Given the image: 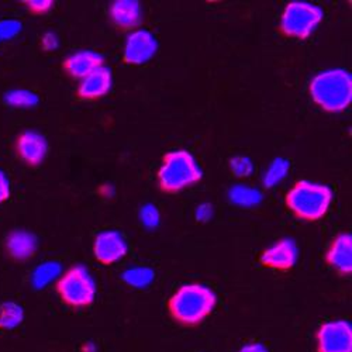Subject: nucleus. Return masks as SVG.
Segmentation results:
<instances>
[{
  "instance_id": "nucleus-1",
  "label": "nucleus",
  "mask_w": 352,
  "mask_h": 352,
  "mask_svg": "<svg viewBox=\"0 0 352 352\" xmlns=\"http://www.w3.org/2000/svg\"><path fill=\"white\" fill-rule=\"evenodd\" d=\"M216 293L206 285L188 283L176 290L168 302L175 321L184 326H196L216 307Z\"/></svg>"
},
{
  "instance_id": "nucleus-2",
  "label": "nucleus",
  "mask_w": 352,
  "mask_h": 352,
  "mask_svg": "<svg viewBox=\"0 0 352 352\" xmlns=\"http://www.w3.org/2000/svg\"><path fill=\"white\" fill-rule=\"evenodd\" d=\"M310 95L322 110L342 111L352 102V76L345 69L322 71L313 78Z\"/></svg>"
},
{
  "instance_id": "nucleus-3",
  "label": "nucleus",
  "mask_w": 352,
  "mask_h": 352,
  "mask_svg": "<svg viewBox=\"0 0 352 352\" xmlns=\"http://www.w3.org/2000/svg\"><path fill=\"white\" fill-rule=\"evenodd\" d=\"M333 190L327 185H321L310 181H300L295 184L287 195V208L299 219L316 221L324 217L331 206Z\"/></svg>"
},
{
  "instance_id": "nucleus-4",
  "label": "nucleus",
  "mask_w": 352,
  "mask_h": 352,
  "mask_svg": "<svg viewBox=\"0 0 352 352\" xmlns=\"http://www.w3.org/2000/svg\"><path fill=\"white\" fill-rule=\"evenodd\" d=\"M201 178V168L195 157L185 150L168 153L158 170L160 188L168 193L184 190L197 184Z\"/></svg>"
},
{
  "instance_id": "nucleus-5",
  "label": "nucleus",
  "mask_w": 352,
  "mask_h": 352,
  "mask_svg": "<svg viewBox=\"0 0 352 352\" xmlns=\"http://www.w3.org/2000/svg\"><path fill=\"white\" fill-rule=\"evenodd\" d=\"M56 292L65 305L75 309L87 307L95 302L96 282L86 267L75 265L56 282Z\"/></svg>"
},
{
  "instance_id": "nucleus-6",
  "label": "nucleus",
  "mask_w": 352,
  "mask_h": 352,
  "mask_svg": "<svg viewBox=\"0 0 352 352\" xmlns=\"http://www.w3.org/2000/svg\"><path fill=\"white\" fill-rule=\"evenodd\" d=\"M322 17H324V13L321 8L296 0L285 8L280 17V30L287 37L303 40L316 32Z\"/></svg>"
},
{
  "instance_id": "nucleus-7",
  "label": "nucleus",
  "mask_w": 352,
  "mask_h": 352,
  "mask_svg": "<svg viewBox=\"0 0 352 352\" xmlns=\"http://www.w3.org/2000/svg\"><path fill=\"white\" fill-rule=\"evenodd\" d=\"M317 352H352V326L345 320L322 324L317 334Z\"/></svg>"
},
{
  "instance_id": "nucleus-8",
  "label": "nucleus",
  "mask_w": 352,
  "mask_h": 352,
  "mask_svg": "<svg viewBox=\"0 0 352 352\" xmlns=\"http://www.w3.org/2000/svg\"><path fill=\"white\" fill-rule=\"evenodd\" d=\"M158 50L157 38L150 33L140 28L133 32L124 45V61L130 65H141L150 61Z\"/></svg>"
},
{
  "instance_id": "nucleus-9",
  "label": "nucleus",
  "mask_w": 352,
  "mask_h": 352,
  "mask_svg": "<svg viewBox=\"0 0 352 352\" xmlns=\"http://www.w3.org/2000/svg\"><path fill=\"white\" fill-rule=\"evenodd\" d=\"M94 252L99 262L104 265L120 261L127 254V243L119 231L107 230L100 232L95 239Z\"/></svg>"
},
{
  "instance_id": "nucleus-10",
  "label": "nucleus",
  "mask_w": 352,
  "mask_h": 352,
  "mask_svg": "<svg viewBox=\"0 0 352 352\" xmlns=\"http://www.w3.org/2000/svg\"><path fill=\"white\" fill-rule=\"evenodd\" d=\"M17 155L28 165H38L45 160L48 144L43 134L34 130L23 131L16 141Z\"/></svg>"
},
{
  "instance_id": "nucleus-11",
  "label": "nucleus",
  "mask_w": 352,
  "mask_h": 352,
  "mask_svg": "<svg viewBox=\"0 0 352 352\" xmlns=\"http://www.w3.org/2000/svg\"><path fill=\"white\" fill-rule=\"evenodd\" d=\"M298 261V247L290 239H282L263 251L261 255L262 265L268 268L286 271L295 267Z\"/></svg>"
},
{
  "instance_id": "nucleus-12",
  "label": "nucleus",
  "mask_w": 352,
  "mask_h": 352,
  "mask_svg": "<svg viewBox=\"0 0 352 352\" xmlns=\"http://www.w3.org/2000/svg\"><path fill=\"white\" fill-rule=\"evenodd\" d=\"M113 76L111 71L107 67H99L92 74L80 79V85L78 87V95L82 99H99L107 95L111 89Z\"/></svg>"
},
{
  "instance_id": "nucleus-13",
  "label": "nucleus",
  "mask_w": 352,
  "mask_h": 352,
  "mask_svg": "<svg viewBox=\"0 0 352 352\" xmlns=\"http://www.w3.org/2000/svg\"><path fill=\"white\" fill-rule=\"evenodd\" d=\"M326 259L329 265L341 275L352 272V237L351 234H340L331 243Z\"/></svg>"
},
{
  "instance_id": "nucleus-14",
  "label": "nucleus",
  "mask_w": 352,
  "mask_h": 352,
  "mask_svg": "<svg viewBox=\"0 0 352 352\" xmlns=\"http://www.w3.org/2000/svg\"><path fill=\"white\" fill-rule=\"evenodd\" d=\"M110 19L123 30H133L142 21V10L137 0H116L110 6Z\"/></svg>"
},
{
  "instance_id": "nucleus-15",
  "label": "nucleus",
  "mask_w": 352,
  "mask_h": 352,
  "mask_svg": "<svg viewBox=\"0 0 352 352\" xmlns=\"http://www.w3.org/2000/svg\"><path fill=\"white\" fill-rule=\"evenodd\" d=\"M103 65V56L95 51L83 50L69 55L64 61L65 71L76 79H83Z\"/></svg>"
},
{
  "instance_id": "nucleus-16",
  "label": "nucleus",
  "mask_w": 352,
  "mask_h": 352,
  "mask_svg": "<svg viewBox=\"0 0 352 352\" xmlns=\"http://www.w3.org/2000/svg\"><path fill=\"white\" fill-rule=\"evenodd\" d=\"M6 248L12 258L17 261H25L34 255L37 250V239L32 232L17 230L9 234Z\"/></svg>"
},
{
  "instance_id": "nucleus-17",
  "label": "nucleus",
  "mask_w": 352,
  "mask_h": 352,
  "mask_svg": "<svg viewBox=\"0 0 352 352\" xmlns=\"http://www.w3.org/2000/svg\"><path fill=\"white\" fill-rule=\"evenodd\" d=\"M61 272H63V268L58 262H54V261L44 262L34 270L32 275V283L36 289H43L51 282H54L58 276L61 275Z\"/></svg>"
},
{
  "instance_id": "nucleus-18",
  "label": "nucleus",
  "mask_w": 352,
  "mask_h": 352,
  "mask_svg": "<svg viewBox=\"0 0 352 352\" xmlns=\"http://www.w3.org/2000/svg\"><path fill=\"white\" fill-rule=\"evenodd\" d=\"M228 197L234 204H237V206L251 208L261 203L262 193L255 188H250L245 185H236L230 189Z\"/></svg>"
},
{
  "instance_id": "nucleus-19",
  "label": "nucleus",
  "mask_w": 352,
  "mask_h": 352,
  "mask_svg": "<svg viewBox=\"0 0 352 352\" xmlns=\"http://www.w3.org/2000/svg\"><path fill=\"white\" fill-rule=\"evenodd\" d=\"M24 320V310L14 302H6L0 306V330H13Z\"/></svg>"
},
{
  "instance_id": "nucleus-20",
  "label": "nucleus",
  "mask_w": 352,
  "mask_h": 352,
  "mask_svg": "<svg viewBox=\"0 0 352 352\" xmlns=\"http://www.w3.org/2000/svg\"><path fill=\"white\" fill-rule=\"evenodd\" d=\"M122 278L129 286L137 287V289H144V287H146V286L153 283V280L155 278V274L151 268L134 267V268H130V270L124 271Z\"/></svg>"
},
{
  "instance_id": "nucleus-21",
  "label": "nucleus",
  "mask_w": 352,
  "mask_h": 352,
  "mask_svg": "<svg viewBox=\"0 0 352 352\" xmlns=\"http://www.w3.org/2000/svg\"><path fill=\"white\" fill-rule=\"evenodd\" d=\"M289 168H290L289 161H286L283 158H276L270 165L265 175H263V185H265L267 188H274L275 185L282 182L286 178Z\"/></svg>"
},
{
  "instance_id": "nucleus-22",
  "label": "nucleus",
  "mask_w": 352,
  "mask_h": 352,
  "mask_svg": "<svg viewBox=\"0 0 352 352\" xmlns=\"http://www.w3.org/2000/svg\"><path fill=\"white\" fill-rule=\"evenodd\" d=\"M5 100L8 104L13 107H34L38 103V96L30 91H24V89H17V91H10L6 94Z\"/></svg>"
},
{
  "instance_id": "nucleus-23",
  "label": "nucleus",
  "mask_w": 352,
  "mask_h": 352,
  "mask_svg": "<svg viewBox=\"0 0 352 352\" xmlns=\"http://www.w3.org/2000/svg\"><path fill=\"white\" fill-rule=\"evenodd\" d=\"M230 168L232 173L239 178H247L254 170V165L247 157H236L230 161Z\"/></svg>"
},
{
  "instance_id": "nucleus-24",
  "label": "nucleus",
  "mask_w": 352,
  "mask_h": 352,
  "mask_svg": "<svg viewBox=\"0 0 352 352\" xmlns=\"http://www.w3.org/2000/svg\"><path fill=\"white\" fill-rule=\"evenodd\" d=\"M140 219L145 227L155 228L160 224V212L154 204H145L140 210Z\"/></svg>"
},
{
  "instance_id": "nucleus-25",
  "label": "nucleus",
  "mask_w": 352,
  "mask_h": 352,
  "mask_svg": "<svg viewBox=\"0 0 352 352\" xmlns=\"http://www.w3.org/2000/svg\"><path fill=\"white\" fill-rule=\"evenodd\" d=\"M21 30V23L17 20L0 21V40H10Z\"/></svg>"
},
{
  "instance_id": "nucleus-26",
  "label": "nucleus",
  "mask_w": 352,
  "mask_h": 352,
  "mask_svg": "<svg viewBox=\"0 0 352 352\" xmlns=\"http://www.w3.org/2000/svg\"><path fill=\"white\" fill-rule=\"evenodd\" d=\"M24 3L27 5L28 10L36 13V14L47 13L54 6L52 0H27V2H24Z\"/></svg>"
},
{
  "instance_id": "nucleus-27",
  "label": "nucleus",
  "mask_w": 352,
  "mask_h": 352,
  "mask_svg": "<svg viewBox=\"0 0 352 352\" xmlns=\"http://www.w3.org/2000/svg\"><path fill=\"white\" fill-rule=\"evenodd\" d=\"M213 216V206L210 203H203L200 206H197L196 209V220L201 221V223H206L212 219Z\"/></svg>"
},
{
  "instance_id": "nucleus-28",
  "label": "nucleus",
  "mask_w": 352,
  "mask_h": 352,
  "mask_svg": "<svg viewBox=\"0 0 352 352\" xmlns=\"http://www.w3.org/2000/svg\"><path fill=\"white\" fill-rule=\"evenodd\" d=\"M10 197V181L3 170H0V204Z\"/></svg>"
},
{
  "instance_id": "nucleus-29",
  "label": "nucleus",
  "mask_w": 352,
  "mask_h": 352,
  "mask_svg": "<svg viewBox=\"0 0 352 352\" xmlns=\"http://www.w3.org/2000/svg\"><path fill=\"white\" fill-rule=\"evenodd\" d=\"M43 47L47 50V51H52L58 47V37L54 34V33H47L44 37H43Z\"/></svg>"
},
{
  "instance_id": "nucleus-30",
  "label": "nucleus",
  "mask_w": 352,
  "mask_h": 352,
  "mask_svg": "<svg viewBox=\"0 0 352 352\" xmlns=\"http://www.w3.org/2000/svg\"><path fill=\"white\" fill-rule=\"evenodd\" d=\"M239 352H270V349L259 342H251L244 345Z\"/></svg>"
},
{
  "instance_id": "nucleus-31",
  "label": "nucleus",
  "mask_w": 352,
  "mask_h": 352,
  "mask_svg": "<svg viewBox=\"0 0 352 352\" xmlns=\"http://www.w3.org/2000/svg\"><path fill=\"white\" fill-rule=\"evenodd\" d=\"M83 352H96V348H95V345L92 342H87L83 346Z\"/></svg>"
}]
</instances>
